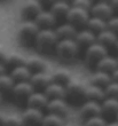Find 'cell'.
I'll list each match as a JSON object with an SVG mask.
<instances>
[{"instance_id":"1","label":"cell","mask_w":118,"mask_h":126,"mask_svg":"<svg viewBox=\"0 0 118 126\" xmlns=\"http://www.w3.org/2000/svg\"><path fill=\"white\" fill-rule=\"evenodd\" d=\"M64 101L68 106L80 107L86 102V85L78 79L70 80V83L64 87Z\"/></svg>"},{"instance_id":"2","label":"cell","mask_w":118,"mask_h":126,"mask_svg":"<svg viewBox=\"0 0 118 126\" xmlns=\"http://www.w3.org/2000/svg\"><path fill=\"white\" fill-rule=\"evenodd\" d=\"M57 41H59V39L56 37L54 29H52V30H39L38 34H37L36 41H34V47L40 53L49 54L55 50Z\"/></svg>"},{"instance_id":"3","label":"cell","mask_w":118,"mask_h":126,"mask_svg":"<svg viewBox=\"0 0 118 126\" xmlns=\"http://www.w3.org/2000/svg\"><path fill=\"white\" fill-rule=\"evenodd\" d=\"M39 28L34 22H23L18 29V40L25 47H33Z\"/></svg>"},{"instance_id":"4","label":"cell","mask_w":118,"mask_h":126,"mask_svg":"<svg viewBox=\"0 0 118 126\" xmlns=\"http://www.w3.org/2000/svg\"><path fill=\"white\" fill-rule=\"evenodd\" d=\"M107 55H108V50L95 41L92 46H89L88 48L85 50L84 59H85L86 65L95 69L96 65H98V63L104 56H107Z\"/></svg>"},{"instance_id":"5","label":"cell","mask_w":118,"mask_h":126,"mask_svg":"<svg viewBox=\"0 0 118 126\" xmlns=\"http://www.w3.org/2000/svg\"><path fill=\"white\" fill-rule=\"evenodd\" d=\"M89 13L85 12V10L73 7L70 5V9L67 15V23L71 24L73 28H79V29H85L86 23L89 18Z\"/></svg>"},{"instance_id":"6","label":"cell","mask_w":118,"mask_h":126,"mask_svg":"<svg viewBox=\"0 0 118 126\" xmlns=\"http://www.w3.org/2000/svg\"><path fill=\"white\" fill-rule=\"evenodd\" d=\"M56 55L62 60H72L78 55V48L73 40H59L56 44L55 50Z\"/></svg>"},{"instance_id":"7","label":"cell","mask_w":118,"mask_h":126,"mask_svg":"<svg viewBox=\"0 0 118 126\" xmlns=\"http://www.w3.org/2000/svg\"><path fill=\"white\" fill-rule=\"evenodd\" d=\"M34 91L31 87L29 81L25 83H17L14 85L13 90H12V95H13L14 102L16 103L17 106L23 107L26 104V101L29 99V96L33 93Z\"/></svg>"},{"instance_id":"8","label":"cell","mask_w":118,"mask_h":126,"mask_svg":"<svg viewBox=\"0 0 118 126\" xmlns=\"http://www.w3.org/2000/svg\"><path fill=\"white\" fill-rule=\"evenodd\" d=\"M43 10L41 3L37 0H28L21 7V16L24 22H33L38 14Z\"/></svg>"},{"instance_id":"9","label":"cell","mask_w":118,"mask_h":126,"mask_svg":"<svg viewBox=\"0 0 118 126\" xmlns=\"http://www.w3.org/2000/svg\"><path fill=\"white\" fill-rule=\"evenodd\" d=\"M73 41L77 45V48H78V54L80 52L85 53V50L88 48L89 46H92L93 44L96 41V37L95 34H93L92 32H89L87 29H82V30L77 31V34H76Z\"/></svg>"},{"instance_id":"10","label":"cell","mask_w":118,"mask_h":126,"mask_svg":"<svg viewBox=\"0 0 118 126\" xmlns=\"http://www.w3.org/2000/svg\"><path fill=\"white\" fill-rule=\"evenodd\" d=\"M101 117L107 120H115L116 116L118 113V100L111 99V97H105L101 103Z\"/></svg>"},{"instance_id":"11","label":"cell","mask_w":118,"mask_h":126,"mask_svg":"<svg viewBox=\"0 0 118 126\" xmlns=\"http://www.w3.org/2000/svg\"><path fill=\"white\" fill-rule=\"evenodd\" d=\"M89 16L96 17V18H100V20L105 21V22L110 20L112 17V12L109 2L100 1V2L93 3L91 12H89Z\"/></svg>"},{"instance_id":"12","label":"cell","mask_w":118,"mask_h":126,"mask_svg":"<svg viewBox=\"0 0 118 126\" xmlns=\"http://www.w3.org/2000/svg\"><path fill=\"white\" fill-rule=\"evenodd\" d=\"M43 117V111L31 109V108H25L21 118L23 122V126H41Z\"/></svg>"},{"instance_id":"13","label":"cell","mask_w":118,"mask_h":126,"mask_svg":"<svg viewBox=\"0 0 118 126\" xmlns=\"http://www.w3.org/2000/svg\"><path fill=\"white\" fill-rule=\"evenodd\" d=\"M47 113H52V115H56L59 117H64L69 112V106L64 100H49L46 106Z\"/></svg>"},{"instance_id":"14","label":"cell","mask_w":118,"mask_h":126,"mask_svg":"<svg viewBox=\"0 0 118 126\" xmlns=\"http://www.w3.org/2000/svg\"><path fill=\"white\" fill-rule=\"evenodd\" d=\"M33 22L39 28V30H52L56 24L55 18L51 14V12L45 9H43L38 14V16L34 18Z\"/></svg>"},{"instance_id":"15","label":"cell","mask_w":118,"mask_h":126,"mask_svg":"<svg viewBox=\"0 0 118 126\" xmlns=\"http://www.w3.org/2000/svg\"><path fill=\"white\" fill-rule=\"evenodd\" d=\"M79 113H80V117L85 120L96 116H101V106L100 103L86 101L79 108Z\"/></svg>"},{"instance_id":"16","label":"cell","mask_w":118,"mask_h":126,"mask_svg":"<svg viewBox=\"0 0 118 126\" xmlns=\"http://www.w3.org/2000/svg\"><path fill=\"white\" fill-rule=\"evenodd\" d=\"M29 83L34 92H41L43 93L45 88L51 84V77L46 72L34 73V75H31Z\"/></svg>"},{"instance_id":"17","label":"cell","mask_w":118,"mask_h":126,"mask_svg":"<svg viewBox=\"0 0 118 126\" xmlns=\"http://www.w3.org/2000/svg\"><path fill=\"white\" fill-rule=\"evenodd\" d=\"M25 62L26 59L20 53H7L5 60L2 61V65L5 68V71L10 72L15 68L25 65Z\"/></svg>"},{"instance_id":"18","label":"cell","mask_w":118,"mask_h":126,"mask_svg":"<svg viewBox=\"0 0 118 126\" xmlns=\"http://www.w3.org/2000/svg\"><path fill=\"white\" fill-rule=\"evenodd\" d=\"M47 103H48V99L45 96V94L41 93V92H33L29 96L25 107L26 108H31V109L43 111L44 109H46Z\"/></svg>"},{"instance_id":"19","label":"cell","mask_w":118,"mask_h":126,"mask_svg":"<svg viewBox=\"0 0 118 126\" xmlns=\"http://www.w3.org/2000/svg\"><path fill=\"white\" fill-rule=\"evenodd\" d=\"M70 9V3L66 2V1H56V2H53L52 6L49 7V12L52 14L55 21L62 20L66 21L67 20V15H68V12Z\"/></svg>"},{"instance_id":"20","label":"cell","mask_w":118,"mask_h":126,"mask_svg":"<svg viewBox=\"0 0 118 126\" xmlns=\"http://www.w3.org/2000/svg\"><path fill=\"white\" fill-rule=\"evenodd\" d=\"M49 77H51V83L56 84V85H60V86H63V87H66L70 83V80L72 79L71 73H70L69 70L67 69L54 70L49 75Z\"/></svg>"},{"instance_id":"21","label":"cell","mask_w":118,"mask_h":126,"mask_svg":"<svg viewBox=\"0 0 118 126\" xmlns=\"http://www.w3.org/2000/svg\"><path fill=\"white\" fill-rule=\"evenodd\" d=\"M54 31H55V34L59 40H68V39L73 40L78 30L72 27L71 24L64 22V23L60 24Z\"/></svg>"},{"instance_id":"22","label":"cell","mask_w":118,"mask_h":126,"mask_svg":"<svg viewBox=\"0 0 118 126\" xmlns=\"http://www.w3.org/2000/svg\"><path fill=\"white\" fill-rule=\"evenodd\" d=\"M117 39H118V37L116 34H114L112 32H110L109 30H107V29L96 36V43L99 45H101L102 47H104L107 50L111 49V48H115Z\"/></svg>"},{"instance_id":"23","label":"cell","mask_w":118,"mask_h":126,"mask_svg":"<svg viewBox=\"0 0 118 126\" xmlns=\"http://www.w3.org/2000/svg\"><path fill=\"white\" fill-rule=\"evenodd\" d=\"M25 66L31 75H34V73L46 72L47 63L40 57H30V59H26Z\"/></svg>"},{"instance_id":"24","label":"cell","mask_w":118,"mask_h":126,"mask_svg":"<svg viewBox=\"0 0 118 126\" xmlns=\"http://www.w3.org/2000/svg\"><path fill=\"white\" fill-rule=\"evenodd\" d=\"M117 68H118V63H117L116 57H112V56L107 55V56H104L100 62L98 63V65H96L95 70L111 75Z\"/></svg>"},{"instance_id":"25","label":"cell","mask_w":118,"mask_h":126,"mask_svg":"<svg viewBox=\"0 0 118 126\" xmlns=\"http://www.w3.org/2000/svg\"><path fill=\"white\" fill-rule=\"evenodd\" d=\"M104 99H105L104 90H102L100 87L93 86V85H87L86 86V101L101 103Z\"/></svg>"},{"instance_id":"26","label":"cell","mask_w":118,"mask_h":126,"mask_svg":"<svg viewBox=\"0 0 118 126\" xmlns=\"http://www.w3.org/2000/svg\"><path fill=\"white\" fill-rule=\"evenodd\" d=\"M111 81H112L111 76H110L109 73L101 72V71H98V70H96L95 73H93L92 78H91V84H89V85H93V86L100 87L102 90H104Z\"/></svg>"},{"instance_id":"27","label":"cell","mask_w":118,"mask_h":126,"mask_svg":"<svg viewBox=\"0 0 118 126\" xmlns=\"http://www.w3.org/2000/svg\"><path fill=\"white\" fill-rule=\"evenodd\" d=\"M10 78L13 79V81L15 84L17 83H25V81H29L30 77H31V73L28 69H26L25 65L18 66V68H15L14 70H12L9 73Z\"/></svg>"},{"instance_id":"28","label":"cell","mask_w":118,"mask_h":126,"mask_svg":"<svg viewBox=\"0 0 118 126\" xmlns=\"http://www.w3.org/2000/svg\"><path fill=\"white\" fill-rule=\"evenodd\" d=\"M47 99L49 100H64V87L51 83L43 92Z\"/></svg>"},{"instance_id":"29","label":"cell","mask_w":118,"mask_h":126,"mask_svg":"<svg viewBox=\"0 0 118 126\" xmlns=\"http://www.w3.org/2000/svg\"><path fill=\"white\" fill-rule=\"evenodd\" d=\"M85 29H87L89 32H92L96 37L99 33H101L102 31H104L107 29V22L100 20V18H96V17L91 16L88 18V21H87V23H86Z\"/></svg>"},{"instance_id":"30","label":"cell","mask_w":118,"mask_h":126,"mask_svg":"<svg viewBox=\"0 0 118 126\" xmlns=\"http://www.w3.org/2000/svg\"><path fill=\"white\" fill-rule=\"evenodd\" d=\"M15 83L10 78L8 73H2L0 75V94L2 95L3 93H10L13 90Z\"/></svg>"},{"instance_id":"31","label":"cell","mask_w":118,"mask_h":126,"mask_svg":"<svg viewBox=\"0 0 118 126\" xmlns=\"http://www.w3.org/2000/svg\"><path fill=\"white\" fill-rule=\"evenodd\" d=\"M41 126H63V118L52 113H45L41 120Z\"/></svg>"},{"instance_id":"32","label":"cell","mask_w":118,"mask_h":126,"mask_svg":"<svg viewBox=\"0 0 118 126\" xmlns=\"http://www.w3.org/2000/svg\"><path fill=\"white\" fill-rule=\"evenodd\" d=\"M2 126H23L21 116L17 115H5Z\"/></svg>"},{"instance_id":"33","label":"cell","mask_w":118,"mask_h":126,"mask_svg":"<svg viewBox=\"0 0 118 126\" xmlns=\"http://www.w3.org/2000/svg\"><path fill=\"white\" fill-rule=\"evenodd\" d=\"M105 97H111V99L118 100V84L117 83H111L104 88Z\"/></svg>"},{"instance_id":"34","label":"cell","mask_w":118,"mask_h":126,"mask_svg":"<svg viewBox=\"0 0 118 126\" xmlns=\"http://www.w3.org/2000/svg\"><path fill=\"white\" fill-rule=\"evenodd\" d=\"M70 5L73 7H77V8H80V9L85 10L87 13L91 12V8H92V6H93V3L91 2V1H88V0H76V1H73V2L70 3Z\"/></svg>"},{"instance_id":"35","label":"cell","mask_w":118,"mask_h":126,"mask_svg":"<svg viewBox=\"0 0 118 126\" xmlns=\"http://www.w3.org/2000/svg\"><path fill=\"white\" fill-rule=\"evenodd\" d=\"M107 30L118 37V16H112L110 20L107 21Z\"/></svg>"},{"instance_id":"36","label":"cell","mask_w":118,"mask_h":126,"mask_svg":"<svg viewBox=\"0 0 118 126\" xmlns=\"http://www.w3.org/2000/svg\"><path fill=\"white\" fill-rule=\"evenodd\" d=\"M105 125H107V122L101 116L89 118V119L85 120V124H84V126H105Z\"/></svg>"},{"instance_id":"37","label":"cell","mask_w":118,"mask_h":126,"mask_svg":"<svg viewBox=\"0 0 118 126\" xmlns=\"http://www.w3.org/2000/svg\"><path fill=\"white\" fill-rule=\"evenodd\" d=\"M112 12V16H118V0H112L109 2Z\"/></svg>"},{"instance_id":"38","label":"cell","mask_w":118,"mask_h":126,"mask_svg":"<svg viewBox=\"0 0 118 126\" xmlns=\"http://www.w3.org/2000/svg\"><path fill=\"white\" fill-rule=\"evenodd\" d=\"M110 76H111V80H112V81L118 84V68L111 73V75H110Z\"/></svg>"},{"instance_id":"39","label":"cell","mask_w":118,"mask_h":126,"mask_svg":"<svg viewBox=\"0 0 118 126\" xmlns=\"http://www.w3.org/2000/svg\"><path fill=\"white\" fill-rule=\"evenodd\" d=\"M6 55H7V52L0 46V63H2V61L5 60V57H6Z\"/></svg>"},{"instance_id":"40","label":"cell","mask_w":118,"mask_h":126,"mask_svg":"<svg viewBox=\"0 0 118 126\" xmlns=\"http://www.w3.org/2000/svg\"><path fill=\"white\" fill-rule=\"evenodd\" d=\"M105 126H118V122L116 120H112V122H107V125Z\"/></svg>"},{"instance_id":"41","label":"cell","mask_w":118,"mask_h":126,"mask_svg":"<svg viewBox=\"0 0 118 126\" xmlns=\"http://www.w3.org/2000/svg\"><path fill=\"white\" fill-rule=\"evenodd\" d=\"M3 118H5V113L0 110V126H2V123H3Z\"/></svg>"},{"instance_id":"42","label":"cell","mask_w":118,"mask_h":126,"mask_svg":"<svg viewBox=\"0 0 118 126\" xmlns=\"http://www.w3.org/2000/svg\"><path fill=\"white\" fill-rule=\"evenodd\" d=\"M2 73H6V71H5V68H3L2 63H0V75H2Z\"/></svg>"},{"instance_id":"43","label":"cell","mask_w":118,"mask_h":126,"mask_svg":"<svg viewBox=\"0 0 118 126\" xmlns=\"http://www.w3.org/2000/svg\"><path fill=\"white\" fill-rule=\"evenodd\" d=\"M115 50L118 53V39H117V43H116V45H115Z\"/></svg>"},{"instance_id":"44","label":"cell","mask_w":118,"mask_h":126,"mask_svg":"<svg viewBox=\"0 0 118 126\" xmlns=\"http://www.w3.org/2000/svg\"><path fill=\"white\" fill-rule=\"evenodd\" d=\"M1 101H2V95L0 94V103H1Z\"/></svg>"},{"instance_id":"45","label":"cell","mask_w":118,"mask_h":126,"mask_svg":"<svg viewBox=\"0 0 118 126\" xmlns=\"http://www.w3.org/2000/svg\"><path fill=\"white\" fill-rule=\"evenodd\" d=\"M115 120H116V122H118V113H117V116H116V118H115Z\"/></svg>"},{"instance_id":"46","label":"cell","mask_w":118,"mask_h":126,"mask_svg":"<svg viewBox=\"0 0 118 126\" xmlns=\"http://www.w3.org/2000/svg\"><path fill=\"white\" fill-rule=\"evenodd\" d=\"M116 60H117V63H118V56H117V57H116Z\"/></svg>"},{"instance_id":"47","label":"cell","mask_w":118,"mask_h":126,"mask_svg":"<svg viewBox=\"0 0 118 126\" xmlns=\"http://www.w3.org/2000/svg\"><path fill=\"white\" fill-rule=\"evenodd\" d=\"M63 126H64V125H63Z\"/></svg>"}]
</instances>
